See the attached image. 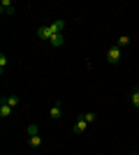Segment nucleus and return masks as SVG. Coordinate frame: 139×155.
Segmentation results:
<instances>
[{
  "label": "nucleus",
  "instance_id": "4",
  "mask_svg": "<svg viewBox=\"0 0 139 155\" xmlns=\"http://www.w3.org/2000/svg\"><path fill=\"white\" fill-rule=\"evenodd\" d=\"M88 127V123L86 120H84V118H81V120H77V123H74V127H72V132L74 134H81V132H84V130Z\"/></svg>",
  "mask_w": 139,
  "mask_h": 155
},
{
  "label": "nucleus",
  "instance_id": "1",
  "mask_svg": "<svg viewBox=\"0 0 139 155\" xmlns=\"http://www.w3.org/2000/svg\"><path fill=\"white\" fill-rule=\"evenodd\" d=\"M121 56H123V49H118V46H111V49L107 51V60H109V63H118Z\"/></svg>",
  "mask_w": 139,
  "mask_h": 155
},
{
  "label": "nucleus",
  "instance_id": "7",
  "mask_svg": "<svg viewBox=\"0 0 139 155\" xmlns=\"http://www.w3.org/2000/svg\"><path fill=\"white\" fill-rule=\"evenodd\" d=\"M130 102L134 104V109H139V88H134V91L130 93Z\"/></svg>",
  "mask_w": 139,
  "mask_h": 155
},
{
  "label": "nucleus",
  "instance_id": "13",
  "mask_svg": "<svg viewBox=\"0 0 139 155\" xmlns=\"http://www.w3.org/2000/svg\"><path fill=\"white\" fill-rule=\"evenodd\" d=\"M28 134H30V137L40 134V130H37V125H28Z\"/></svg>",
  "mask_w": 139,
  "mask_h": 155
},
{
  "label": "nucleus",
  "instance_id": "12",
  "mask_svg": "<svg viewBox=\"0 0 139 155\" xmlns=\"http://www.w3.org/2000/svg\"><path fill=\"white\" fill-rule=\"evenodd\" d=\"M84 120H86V123H93V120H95V114H93V111H88V114H84Z\"/></svg>",
  "mask_w": 139,
  "mask_h": 155
},
{
  "label": "nucleus",
  "instance_id": "2",
  "mask_svg": "<svg viewBox=\"0 0 139 155\" xmlns=\"http://www.w3.org/2000/svg\"><path fill=\"white\" fill-rule=\"evenodd\" d=\"M12 114H14V109L5 102V97H2V102H0V116H2V118H9Z\"/></svg>",
  "mask_w": 139,
  "mask_h": 155
},
{
  "label": "nucleus",
  "instance_id": "5",
  "mask_svg": "<svg viewBox=\"0 0 139 155\" xmlns=\"http://www.w3.org/2000/svg\"><path fill=\"white\" fill-rule=\"evenodd\" d=\"M60 111H63V109H60V102H53L51 109H49V116H51V118H60Z\"/></svg>",
  "mask_w": 139,
  "mask_h": 155
},
{
  "label": "nucleus",
  "instance_id": "9",
  "mask_svg": "<svg viewBox=\"0 0 139 155\" xmlns=\"http://www.w3.org/2000/svg\"><path fill=\"white\" fill-rule=\"evenodd\" d=\"M30 146H33V148H40V146H42V137L40 134L30 137Z\"/></svg>",
  "mask_w": 139,
  "mask_h": 155
},
{
  "label": "nucleus",
  "instance_id": "3",
  "mask_svg": "<svg viewBox=\"0 0 139 155\" xmlns=\"http://www.w3.org/2000/svg\"><path fill=\"white\" fill-rule=\"evenodd\" d=\"M14 2H12V0H2V2H0V12H2V14H12L14 12Z\"/></svg>",
  "mask_w": 139,
  "mask_h": 155
},
{
  "label": "nucleus",
  "instance_id": "11",
  "mask_svg": "<svg viewBox=\"0 0 139 155\" xmlns=\"http://www.w3.org/2000/svg\"><path fill=\"white\" fill-rule=\"evenodd\" d=\"M5 67H7V56L0 53V72H5Z\"/></svg>",
  "mask_w": 139,
  "mask_h": 155
},
{
  "label": "nucleus",
  "instance_id": "10",
  "mask_svg": "<svg viewBox=\"0 0 139 155\" xmlns=\"http://www.w3.org/2000/svg\"><path fill=\"white\" fill-rule=\"evenodd\" d=\"M49 42H51V46H60L63 44V35H56V37H51Z\"/></svg>",
  "mask_w": 139,
  "mask_h": 155
},
{
  "label": "nucleus",
  "instance_id": "6",
  "mask_svg": "<svg viewBox=\"0 0 139 155\" xmlns=\"http://www.w3.org/2000/svg\"><path fill=\"white\" fill-rule=\"evenodd\" d=\"M127 44H130V35H121L118 42H116V46H118V49H125Z\"/></svg>",
  "mask_w": 139,
  "mask_h": 155
},
{
  "label": "nucleus",
  "instance_id": "8",
  "mask_svg": "<svg viewBox=\"0 0 139 155\" xmlns=\"http://www.w3.org/2000/svg\"><path fill=\"white\" fill-rule=\"evenodd\" d=\"M5 102L9 104L12 109H16V107H19V102H21V100H19V97H16V95H9V97H5Z\"/></svg>",
  "mask_w": 139,
  "mask_h": 155
}]
</instances>
